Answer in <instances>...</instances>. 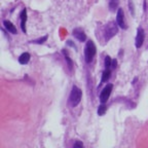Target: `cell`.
I'll return each mask as SVG.
<instances>
[{
  "instance_id": "1",
  "label": "cell",
  "mask_w": 148,
  "mask_h": 148,
  "mask_svg": "<svg viewBox=\"0 0 148 148\" xmlns=\"http://www.w3.org/2000/svg\"><path fill=\"white\" fill-rule=\"evenodd\" d=\"M96 52H97V48L95 43L93 42L92 40H89L85 47V57L87 63H91L93 61L95 55H96Z\"/></svg>"
},
{
  "instance_id": "2",
  "label": "cell",
  "mask_w": 148,
  "mask_h": 148,
  "mask_svg": "<svg viewBox=\"0 0 148 148\" xmlns=\"http://www.w3.org/2000/svg\"><path fill=\"white\" fill-rule=\"evenodd\" d=\"M81 97H82L81 89L76 87V85H73L72 91H71V93H70V97H69V101H70L71 105H72L73 107L77 106L78 104H79L80 100H81Z\"/></svg>"
},
{
  "instance_id": "3",
  "label": "cell",
  "mask_w": 148,
  "mask_h": 148,
  "mask_svg": "<svg viewBox=\"0 0 148 148\" xmlns=\"http://www.w3.org/2000/svg\"><path fill=\"white\" fill-rule=\"evenodd\" d=\"M117 23H114V22H111L109 23L105 29V38L106 40H109L110 38H112L113 36L117 33Z\"/></svg>"
},
{
  "instance_id": "4",
  "label": "cell",
  "mask_w": 148,
  "mask_h": 148,
  "mask_svg": "<svg viewBox=\"0 0 148 148\" xmlns=\"http://www.w3.org/2000/svg\"><path fill=\"white\" fill-rule=\"evenodd\" d=\"M112 89H113L112 85H107L104 87L101 95H100V102H101V103L105 104L106 102L108 101L109 97H110V95H111V92H112Z\"/></svg>"
},
{
  "instance_id": "5",
  "label": "cell",
  "mask_w": 148,
  "mask_h": 148,
  "mask_svg": "<svg viewBox=\"0 0 148 148\" xmlns=\"http://www.w3.org/2000/svg\"><path fill=\"white\" fill-rule=\"evenodd\" d=\"M116 23L121 29H127V25H125V14H123V10L122 8H118L117 14H116Z\"/></svg>"
},
{
  "instance_id": "6",
  "label": "cell",
  "mask_w": 148,
  "mask_h": 148,
  "mask_svg": "<svg viewBox=\"0 0 148 148\" xmlns=\"http://www.w3.org/2000/svg\"><path fill=\"white\" fill-rule=\"evenodd\" d=\"M144 38H145V33H144L143 29L140 27V28H138V30H137L136 42H135L137 48L142 46V44H143V42H144Z\"/></svg>"
},
{
  "instance_id": "7",
  "label": "cell",
  "mask_w": 148,
  "mask_h": 148,
  "mask_svg": "<svg viewBox=\"0 0 148 148\" xmlns=\"http://www.w3.org/2000/svg\"><path fill=\"white\" fill-rule=\"evenodd\" d=\"M73 36L78 39L79 41H85L87 40V35H85V33L83 32V30L79 28H76L73 30Z\"/></svg>"
},
{
  "instance_id": "8",
  "label": "cell",
  "mask_w": 148,
  "mask_h": 148,
  "mask_svg": "<svg viewBox=\"0 0 148 148\" xmlns=\"http://www.w3.org/2000/svg\"><path fill=\"white\" fill-rule=\"evenodd\" d=\"M26 22H27V10L26 8H24L21 12V27L24 33H26Z\"/></svg>"
},
{
  "instance_id": "9",
  "label": "cell",
  "mask_w": 148,
  "mask_h": 148,
  "mask_svg": "<svg viewBox=\"0 0 148 148\" xmlns=\"http://www.w3.org/2000/svg\"><path fill=\"white\" fill-rule=\"evenodd\" d=\"M3 24H4V27L6 28V30L8 31V32H10L12 34H16V28L12 22L5 20V21L3 22Z\"/></svg>"
},
{
  "instance_id": "10",
  "label": "cell",
  "mask_w": 148,
  "mask_h": 148,
  "mask_svg": "<svg viewBox=\"0 0 148 148\" xmlns=\"http://www.w3.org/2000/svg\"><path fill=\"white\" fill-rule=\"evenodd\" d=\"M29 61H30V55H29L28 53H24V54H22L21 56H20L19 62L22 65H26V64L29 63Z\"/></svg>"
},
{
  "instance_id": "11",
  "label": "cell",
  "mask_w": 148,
  "mask_h": 148,
  "mask_svg": "<svg viewBox=\"0 0 148 148\" xmlns=\"http://www.w3.org/2000/svg\"><path fill=\"white\" fill-rule=\"evenodd\" d=\"M111 74V69H105V71L103 72V75H102V79H101V83H104L107 80L109 79Z\"/></svg>"
},
{
  "instance_id": "12",
  "label": "cell",
  "mask_w": 148,
  "mask_h": 148,
  "mask_svg": "<svg viewBox=\"0 0 148 148\" xmlns=\"http://www.w3.org/2000/svg\"><path fill=\"white\" fill-rule=\"evenodd\" d=\"M63 53H64V55H65V59H66V61H67V63H68L69 69L71 70V69H72V66H73L72 61H71L70 57L68 56V53H67V50H63Z\"/></svg>"
},
{
  "instance_id": "13",
  "label": "cell",
  "mask_w": 148,
  "mask_h": 148,
  "mask_svg": "<svg viewBox=\"0 0 148 148\" xmlns=\"http://www.w3.org/2000/svg\"><path fill=\"white\" fill-rule=\"evenodd\" d=\"M106 113V106L104 105L103 103H101V105L98 107V114L100 115V116H102V115H104Z\"/></svg>"
},
{
  "instance_id": "14",
  "label": "cell",
  "mask_w": 148,
  "mask_h": 148,
  "mask_svg": "<svg viewBox=\"0 0 148 148\" xmlns=\"http://www.w3.org/2000/svg\"><path fill=\"white\" fill-rule=\"evenodd\" d=\"M112 61H111L110 57H106L105 58V69H111L112 68Z\"/></svg>"
},
{
  "instance_id": "15",
  "label": "cell",
  "mask_w": 148,
  "mask_h": 148,
  "mask_svg": "<svg viewBox=\"0 0 148 148\" xmlns=\"http://www.w3.org/2000/svg\"><path fill=\"white\" fill-rule=\"evenodd\" d=\"M118 3H119V0H110V4H109L110 10H114L115 8L118 6Z\"/></svg>"
},
{
  "instance_id": "16",
  "label": "cell",
  "mask_w": 148,
  "mask_h": 148,
  "mask_svg": "<svg viewBox=\"0 0 148 148\" xmlns=\"http://www.w3.org/2000/svg\"><path fill=\"white\" fill-rule=\"evenodd\" d=\"M47 39V36H44V37L40 38V39H37V40H34L33 42L34 43H37V44H41V43H43L45 41V40Z\"/></svg>"
},
{
  "instance_id": "17",
  "label": "cell",
  "mask_w": 148,
  "mask_h": 148,
  "mask_svg": "<svg viewBox=\"0 0 148 148\" xmlns=\"http://www.w3.org/2000/svg\"><path fill=\"white\" fill-rule=\"evenodd\" d=\"M82 146H83V144H82L81 142L77 141V142H75V144H74V145H73V147L76 148V147H82Z\"/></svg>"
},
{
  "instance_id": "18",
  "label": "cell",
  "mask_w": 148,
  "mask_h": 148,
  "mask_svg": "<svg viewBox=\"0 0 148 148\" xmlns=\"http://www.w3.org/2000/svg\"><path fill=\"white\" fill-rule=\"evenodd\" d=\"M112 69H114V68H116V60H113L112 61Z\"/></svg>"
}]
</instances>
